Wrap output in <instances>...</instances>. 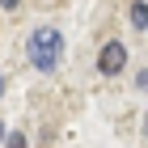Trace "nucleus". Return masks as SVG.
<instances>
[{"label":"nucleus","mask_w":148,"mask_h":148,"mask_svg":"<svg viewBox=\"0 0 148 148\" xmlns=\"http://www.w3.org/2000/svg\"><path fill=\"white\" fill-rule=\"evenodd\" d=\"M25 55H30V64L38 72H55L59 59H64V34L55 25H38L30 34V42H25Z\"/></svg>","instance_id":"nucleus-1"},{"label":"nucleus","mask_w":148,"mask_h":148,"mask_svg":"<svg viewBox=\"0 0 148 148\" xmlns=\"http://www.w3.org/2000/svg\"><path fill=\"white\" fill-rule=\"evenodd\" d=\"M4 136H9V131H4V123H0V144H4Z\"/></svg>","instance_id":"nucleus-6"},{"label":"nucleus","mask_w":148,"mask_h":148,"mask_svg":"<svg viewBox=\"0 0 148 148\" xmlns=\"http://www.w3.org/2000/svg\"><path fill=\"white\" fill-rule=\"evenodd\" d=\"M4 148H25V136L21 131H9V136H4Z\"/></svg>","instance_id":"nucleus-4"},{"label":"nucleus","mask_w":148,"mask_h":148,"mask_svg":"<svg viewBox=\"0 0 148 148\" xmlns=\"http://www.w3.org/2000/svg\"><path fill=\"white\" fill-rule=\"evenodd\" d=\"M123 68H127V47L123 42H106L102 55H97V72L102 76H119Z\"/></svg>","instance_id":"nucleus-2"},{"label":"nucleus","mask_w":148,"mask_h":148,"mask_svg":"<svg viewBox=\"0 0 148 148\" xmlns=\"http://www.w3.org/2000/svg\"><path fill=\"white\" fill-rule=\"evenodd\" d=\"M17 4H21V0H0V9H17Z\"/></svg>","instance_id":"nucleus-5"},{"label":"nucleus","mask_w":148,"mask_h":148,"mask_svg":"<svg viewBox=\"0 0 148 148\" xmlns=\"http://www.w3.org/2000/svg\"><path fill=\"white\" fill-rule=\"evenodd\" d=\"M131 25H136V30H148V4H144V0L131 4Z\"/></svg>","instance_id":"nucleus-3"},{"label":"nucleus","mask_w":148,"mask_h":148,"mask_svg":"<svg viewBox=\"0 0 148 148\" xmlns=\"http://www.w3.org/2000/svg\"><path fill=\"white\" fill-rule=\"evenodd\" d=\"M144 136H148V119H144Z\"/></svg>","instance_id":"nucleus-8"},{"label":"nucleus","mask_w":148,"mask_h":148,"mask_svg":"<svg viewBox=\"0 0 148 148\" xmlns=\"http://www.w3.org/2000/svg\"><path fill=\"white\" fill-rule=\"evenodd\" d=\"M0 97H4V76H0Z\"/></svg>","instance_id":"nucleus-7"}]
</instances>
